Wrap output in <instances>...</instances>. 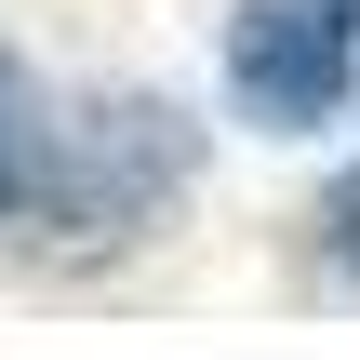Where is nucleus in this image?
<instances>
[{
	"instance_id": "nucleus-1",
	"label": "nucleus",
	"mask_w": 360,
	"mask_h": 360,
	"mask_svg": "<svg viewBox=\"0 0 360 360\" xmlns=\"http://www.w3.org/2000/svg\"><path fill=\"white\" fill-rule=\"evenodd\" d=\"M187 174V134L174 107H94L67 134H40V174H27V214L53 240H134Z\"/></svg>"
},
{
	"instance_id": "nucleus-2",
	"label": "nucleus",
	"mask_w": 360,
	"mask_h": 360,
	"mask_svg": "<svg viewBox=\"0 0 360 360\" xmlns=\"http://www.w3.org/2000/svg\"><path fill=\"white\" fill-rule=\"evenodd\" d=\"M227 94L267 134H307L360 94V0H254L227 27Z\"/></svg>"
},
{
	"instance_id": "nucleus-3",
	"label": "nucleus",
	"mask_w": 360,
	"mask_h": 360,
	"mask_svg": "<svg viewBox=\"0 0 360 360\" xmlns=\"http://www.w3.org/2000/svg\"><path fill=\"white\" fill-rule=\"evenodd\" d=\"M27 174H40V107H27V80L0 67V214H27Z\"/></svg>"
},
{
	"instance_id": "nucleus-4",
	"label": "nucleus",
	"mask_w": 360,
	"mask_h": 360,
	"mask_svg": "<svg viewBox=\"0 0 360 360\" xmlns=\"http://www.w3.org/2000/svg\"><path fill=\"white\" fill-rule=\"evenodd\" d=\"M321 254H334V267H347V281H360V174H347V187H334V200H321Z\"/></svg>"
}]
</instances>
